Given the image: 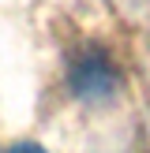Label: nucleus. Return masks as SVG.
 Returning a JSON list of instances; mask_svg holds the SVG:
<instances>
[{
	"instance_id": "nucleus-1",
	"label": "nucleus",
	"mask_w": 150,
	"mask_h": 153,
	"mask_svg": "<svg viewBox=\"0 0 150 153\" xmlns=\"http://www.w3.org/2000/svg\"><path fill=\"white\" fill-rule=\"evenodd\" d=\"M8 153H45V149L38 146V142H19V146H11Z\"/></svg>"
}]
</instances>
